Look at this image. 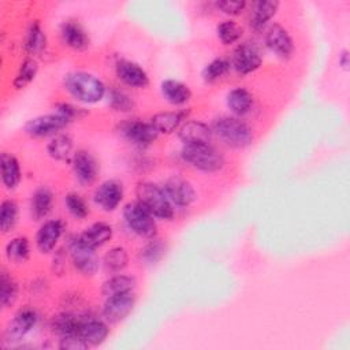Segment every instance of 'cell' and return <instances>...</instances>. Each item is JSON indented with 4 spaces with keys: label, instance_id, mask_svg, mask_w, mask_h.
Here are the masks:
<instances>
[{
    "label": "cell",
    "instance_id": "cell-1",
    "mask_svg": "<svg viewBox=\"0 0 350 350\" xmlns=\"http://www.w3.org/2000/svg\"><path fill=\"white\" fill-rule=\"evenodd\" d=\"M66 90L78 101L93 104L105 96V85L93 74L74 71L64 77Z\"/></svg>",
    "mask_w": 350,
    "mask_h": 350
},
{
    "label": "cell",
    "instance_id": "cell-2",
    "mask_svg": "<svg viewBox=\"0 0 350 350\" xmlns=\"http://www.w3.org/2000/svg\"><path fill=\"white\" fill-rule=\"evenodd\" d=\"M212 133L226 145L245 148L253 142V130L239 116H220L213 120Z\"/></svg>",
    "mask_w": 350,
    "mask_h": 350
},
{
    "label": "cell",
    "instance_id": "cell-3",
    "mask_svg": "<svg viewBox=\"0 0 350 350\" xmlns=\"http://www.w3.org/2000/svg\"><path fill=\"white\" fill-rule=\"evenodd\" d=\"M135 193L138 202L154 217L161 220H171L174 217V205L161 186L152 182H141Z\"/></svg>",
    "mask_w": 350,
    "mask_h": 350
},
{
    "label": "cell",
    "instance_id": "cell-4",
    "mask_svg": "<svg viewBox=\"0 0 350 350\" xmlns=\"http://www.w3.org/2000/svg\"><path fill=\"white\" fill-rule=\"evenodd\" d=\"M180 156L187 164L202 172H216L224 165V156L211 144L183 145Z\"/></svg>",
    "mask_w": 350,
    "mask_h": 350
},
{
    "label": "cell",
    "instance_id": "cell-5",
    "mask_svg": "<svg viewBox=\"0 0 350 350\" xmlns=\"http://www.w3.org/2000/svg\"><path fill=\"white\" fill-rule=\"evenodd\" d=\"M124 221L129 228L142 238H154L157 234V226L154 216L144 208L138 201L129 202L123 209Z\"/></svg>",
    "mask_w": 350,
    "mask_h": 350
},
{
    "label": "cell",
    "instance_id": "cell-6",
    "mask_svg": "<svg viewBox=\"0 0 350 350\" xmlns=\"http://www.w3.org/2000/svg\"><path fill=\"white\" fill-rule=\"evenodd\" d=\"M68 249L74 267L85 276H92L98 271L100 261L94 249L81 242L79 237L72 238L68 242Z\"/></svg>",
    "mask_w": 350,
    "mask_h": 350
},
{
    "label": "cell",
    "instance_id": "cell-7",
    "mask_svg": "<svg viewBox=\"0 0 350 350\" xmlns=\"http://www.w3.org/2000/svg\"><path fill=\"white\" fill-rule=\"evenodd\" d=\"M68 123L70 122L59 113L41 115V116L30 119L25 124V133L34 138H42V137L57 134Z\"/></svg>",
    "mask_w": 350,
    "mask_h": 350
},
{
    "label": "cell",
    "instance_id": "cell-8",
    "mask_svg": "<svg viewBox=\"0 0 350 350\" xmlns=\"http://www.w3.org/2000/svg\"><path fill=\"white\" fill-rule=\"evenodd\" d=\"M135 305V295L133 291L107 297L103 308V316L109 323H120L133 310Z\"/></svg>",
    "mask_w": 350,
    "mask_h": 350
},
{
    "label": "cell",
    "instance_id": "cell-9",
    "mask_svg": "<svg viewBox=\"0 0 350 350\" xmlns=\"http://www.w3.org/2000/svg\"><path fill=\"white\" fill-rule=\"evenodd\" d=\"M262 63L260 49L253 42H243L237 46L232 55V66L237 72L246 75L256 71Z\"/></svg>",
    "mask_w": 350,
    "mask_h": 350
},
{
    "label": "cell",
    "instance_id": "cell-10",
    "mask_svg": "<svg viewBox=\"0 0 350 350\" xmlns=\"http://www.w3.org/2000/svg\"><path fill=\"white\" fill-rule=\"evenodd\" d=\"M37 320H38V316L36 310L30 308L21 309L5 327V331L3 335L4 342L7 343L19 342L36 325Z\"/></svg>",
    "mask_w": 350,
    "mask_h": 350
},
{
    "label": "cell",
    "instance_id": "cell-11",
    "mask_svg": "<svg viewBox=\"0 0 350 350\" xmlns=\"http://www.w3.org/2000/svg\"><path fill=\"white\" fill-rule=\"evenodd\" d=\"M120 133L127 141H130L138 146L150 145L153 141H156V138L159 135L157 130L153 127V124L150 122H142L138 119L127 120V122L122 123Z\"/></svg>",
    "mask_w": 350,
    "mask_h": 350
},
{
    "label": "cell",
    "instance_id": "cell-12",
    "mask_svg": "<svg viewBox=\"0 0 350 350\" xmlns=\"http://www.w3.org/2000/svg\"><path fill=\"white\" fill-rule=\"evenodd\" d=\"M167 197L176 206H189L196 200V190L191 183L180 176H171L163 186Z\"/></svg>",
    "mask_w": 350,
    "mask_h": 350
},
{
    "label": "cell",
    "instance_id": "cell-13",
    "mask_svg": "<svg viewBox=\"0 0 350 350\" xmlns=\"http://www.w3.org/2000/svg\"><path fill=\"white\" fill-rule=\"evenodd\" d=\"M265 44L278 57L284 60L291 57L294 52V42L291 36L283 26L278 23H273L268 29L265 34Z\"/></svg>",
    "mask_w": 350,
    "mask_h": 350
},
{
    "label": "cell",
    "instance_id": "cell-14",
    "mask_svg": "<svg viewBox=\"0 0 350 350\" xmlns=\"http://www.w3.org/2000/svg\"><path fill=\"white\" fill-rule=\"evenodd\" d=\"M72 172L81 185L89 186L98 175V164L89 152L78 150L72 157Z\"/></svg>",
    "mask_w": 350,
    "mask_h": 350
},
{
    "label": "cell",
    "instance_id": "cell-15",
    "mask_svg": "<svg viewBox=\"0 0 350 350\" xmlns=\"http://www.w3.org/2000/svg\"><path fill=\"white\" fill-rule=\"evenodd\" d=\"M123 200V186L120 182L109 179L103 182L94 191V202L107 212L118 208Z\"/></svg>",
    "mask_w": 350,
    "mask_h": 350
},
{
    "label": "cell",
    "instance_id": "cell-16",
    "mask_svg": "<svg viewBox=\"0 0 350 350\" xmlns=\"http://www.w3.org/2000/svg\"><path fill=\"white\" fill-rule=\"evenodd\" d=\"M116 77L127 86L146 88L149 85V77L146 71L134 62L119 60L116 63Z\"/></svg>",
    "mask_w": 350,
    "mask_h": 350
},
{
    "label": "cell",
    "instance_id": "cell-17",
    "mask_svg": "<svg viewBox=\"0 0 350 350\" xmlns=\"http://www.w3.org/2000/svg\"><path fill=\"white\" fill-rule=\"evenodd\" d=\"M64 230V224L59 219L46 220L36 235V245L41 253H49L55 249Z\"/></svg>",
    "mask_w": 350,
    "mask_h": 350
},
{
    "label": "cell",
    "instance_id": "cell-18",
    "mask_svg": "<svg viewBox=\"0 0 350 350\" xmlns=\"http://www.w3.org/2000/svg\"><path fill=\"white\" fill-rule=\"evenodd\" d=\"M212 129L198 120H189L182 123L178 129V137L185 145L190 144H209L212 139Z\"/></svg>",
    "mask_w": 350,
    "mask_h": 350
},
{
    "label": "cell",
    "instance_id": "cell-19",
    "mask_svg": "<svg viewBox=\"0 0 350 350\" xmlns=\"http://www.w3.org/2000/svg\"><path fill=\"white\" fill-rule=\"evenodd\" d=\"M63 42L74 51H85L90 44L86 30L75 21H66L60 27Z\"/></svg>",
    "mask_w": 350,
    "mask_h": 350
},
{
    "label": "cell",
    "instance_id": "cell-20",
    "mask_svg": "<svg viewBox=\"0 0 350 350\" xmlns=\"http://www.w3.org/2000/svg\"><path fill=\"white\" fill-rule=\"evenodd\" d=\"M109 334V328L107 324L97 319H85L82 317L78 335L89 345V346H98L101 345Z\"/></svg>",
    "mask_w": 350,
    "mask_h": 350
},
{
    "label": "cell",
    "instance_id": "cell-21",
    "mask_svg": "<svg viewBox=\"0 0 350 350\" xmlns=\"http://www.w3.org/2000/svg\"><path fill=\"white\" fill-rule=\"evenodd\" d=\"M279 8L276 0H258L253 4L250 12V27L254 31H261L267 23L273 18Z\"/></svg>",
    "mask_w": 350,
    "mask_h": 350
},
{
    "label": "cell",
    "instance_id": "cell-22",
    "mask_svg": "<svg viewBox=\"0 0 350 350\" xmlns=\"http://www.w3.org/2000/svg\"><path fill=\"white\" fill-rule=\"evenodd\" d=\"M160 90L164 100L172 105H183L191 98V90L189 86L176 79L163 81Z\"/></svg>",
    "mask_w": 350,
    "mask_h": 350
},
{
    "label": "cell",
    "instance_id": "cell-23",
    "mask_svg": "<svg viewBox=\"0 0 350 350\" xmlns=\"http://www.w3.org/2000/svg\"><path fill=\"white\" fill-rule=\"evenodd\" d=\"M186 111H167L159 112L152 116L150 123L160 134H171L182 126V122L186 119Z\"/></svg>",
    "mask_w": 350,
    "mask_h": 350
},
{
    "label": "cell",
    "instance_id": "cell-24",
    "mask_svg": "<svg viewBox=\"0 0 350 350\" xmlns=\"http://www.w3.org/2000/svg\"><path fill=\"white\" fill-rule=\"evenodd\" d=\"M112 234H113V231L109 224L94 223L79 235V239L86 246H89L92 249H97V247L105 245L112 238Z\"/></svg>",
    "mask_w": 350,
    "mask_h": 350
},
{
    "label": "cell",
    "instance_id": "cell-25",
    "mask_svg": "<svg viewBox=\"0 0 350 350\" xmlns=\"http://www.w3.org/2000/svg\"><path fill=\"white\" fill-rule=\"evenodd\" d=\"M227 105L235 116H243L253 107V96L245 88H235L227 94Z\"/></svg>",
    "mask_w": 350,
    "mask_h": 350
},
{
    "label": "cell",
    "instance_id": "cell-26",
    "mask_svg": "<svg viewBox=\"0 0 350 350\" xmlns=\"http://www.w3.org/2000/svg\"><path fill=\"white\" fill-rule=\"evenodd\" d=\"M0 170H1V180L3 185L12 190L21 182V167L18 160L8 153H1L0 157Z\"/></svg>",
    "mask_w": 350,
    "mask_h": 350
},
{
    "label": "cell",
    "instance_id": "cell-27",
    "mask_svg": "<svg viewBox=\"0 0 350 350\" xmlns=\"http://www.w3.org/2000/svg\"><path fill=\"white\" fill-rule=\"evenodd\" d=\"M46 48V36L45 31L42 30L41 25L34 21L26 33L25 37V51L31 56H40Z\"/></svg>",
    "mask_w": 350,
    "mask_h": 350
},
{
    "label": "cell",
    "instance_id": "cell-28",
    "mask_svg": "<svg viewBox=\"0 0 350 350\" xmlns=\"http://www.w3.org/2000/svg\"><path fill=\"white\" fill-rule=\"evenodd\" d=\"M52 204H53V194H52V191L48 187H45V186L38 187L33 193L31 202H30L33 217L36 220H40V219L45 217L51 212Z\"/></svg>",
    "mask_w": 350,
    "mask_h": 350
},
{
    "label": "cell",
    "instance_id": "cell-29",
    "mask_svg": "<svg viewBox=\"0 0 350 350\" xmlns=\"http://www.w3.org/2000/svg\"><path fill=\"white\" fill-rule=\"evenodd\" d=\"M135 287V279L129 275H115L105 280L101 287V293L105 297H112L116 294H123L133 291Z\"/></svg>",
    "mask_w": 350,
    "mask_h": 350
},
{
    "label": "cell",
    "instance_id": "cell-30",
    "mask_svg": "<svg viewBox=\"0 0 350 350\" xmlns=\"http://www.w3.org/2000/svg\"><path fill=\"white\" fill-rule=\"evenodd\" d=\"M81 321L82 317L79 316H75L72 313H60L52 319V329L57 335H60V338L68 335H78Z\"/></svg>",
    "mask_w": 350,
    "mask_h": 350
},
{
    "label": "cell",
    "instance_id": "cell-31",
    "mask_svg": "<svg viewBox=\"0 0 350 350\" xmlns=\"http://www.w3.org/2000/svg\"><path fill=\"white\" fill-rule=\"evenodd\" d=\"M49 156L57 161H64L72 152V139L68 134L55 135L46 146Z\"/></svg>",
    "mask_w": 350,
    "mask_h": 350
},
{
    "label": "cell",
    "instance_id": "cell-32",
    "mask_svg": "<svg viewBox=\"0 0 350 350\" xmlns=\"http://www.w3.org/2000/svg\"><path fill=\"white\" fill-rule=\"evenodd\" d=\"M30 256V245L27 238L16 237L11 239L5 246V257L14 264H22L27 261Z\"/></svg>",
    "mask_w": 350,
    "mask_h": 350
},
{
    "label": "cell",
    "instance_id": "cell-33",
    "mask_svg": "<svg viewBox=\"0 0 350 350\" xmlns=\"http://www.w3.org/2000/svg\"><path fill=\"white\" fill-rule=\"evenodd\" d=\"M38 71V63L34 57H27L22 62L14 81H12V86L16 90H21L23 88H26L37 75Z\"/></svg>",
    "mask_w": 350,
    "mask_h": 350
},
{
    "label": "cell",
    "instance_id": "cell-34",
    "mask_svg": "<svg viewBox=\"0 0 350 350\" xmlns=\"http://www.w3.org/2000/svg\"><path fill=\"white\" fill-rule=\"evenodd\" d=\"M18 298V284L5 271L0 273V304L3 308H10Z\"/></svg>",
    "mask_w": 350,
    "mask_h": 350
},
{
    "label": "cell",
    "instance_id": "cell-35",
    "mask_svg": "<svg viewBox=\"0 0 350 350\" xmlns=\"http://www.w3.org/2000/svg\"><path fill=\"white\" fill-rule=\"evenodd\" d=\"M129 264V254L127 250L122 246L112 247L107 254L104 256V265L111 272H120L123 271Z\"/></svg>",
    "mask_w": 350,
    "mask_h": 350
},
{
    "label": "cell",
    "instance_id": "cell-36",
    "mask_svg": "<svg viewBox=\"0 0 350 350\" xmlns=\"http://www.w3.org/2000/svg\"><path fill=\"white\" fill-rule=\"evenodd\" d=\"M18 220V205L14 200H4L0 205V230L8 232L14 228Z\"/></svg>",
    "mask_w": 350,
    "mask_h": 350
},
{
    "label": "cell",
    "instance_id": "cell-37",
    "mask_svg": "<svg viewBox=\"0 0 350 350\" xmlns=\"http://www.w3.org/2000/svg\"><path fill=\"white\" fill-rule=\"evenodd\" d=\"M216 33L219 40L224 45H230L237 42L242 37V27L234 21H223L221 23H219Z\"/></svg>",
    "mask_w": 350,
    "mask_h": 350
},
{
    "label": "cell",
    "instance_id": "cell-38",
    "mask_svg": "<svg viewBox=\"0 0 350 350\" xmlns=\"http://www.w3.org/2000/svg\"><path fill=\"white\" fill-rule=\"evenodd\" d=\"M230 60L226 57H217L213 59L211 63H208L202 71V78L205 82H215L219 78H221L228 70H230Z\"/></svg>",
    "mask_w": 350,
    "mask_h": 350
},
{
    "label": "cell",
    "instance_id": "cell-39",
    "mask_svg": "<svg viewBox=\"0 0 350 350\" xmlns=\"http://www.w3.org/2000/svg\"><path fill=\"white\" fill-rule=\"evenodd\" d=\"M108 97H109L108 103H109L111 108L118 112H131L135 108L134 100L123 90L111 89Z\"/></svg>",
    "mask_w": 350,
    "mask_h": 350
},
{
    "label": "cell",
    "instance_id": "cell-40",
    "mask_svg": "<svg viewBox=\"0 0 350 350\" xmlns=\"http://www.w3.org/2000/svg\"><path fill=\"white\" fill-rule=\"evenodd\" d=\"M64 204L67 211L75 217V219H85L89 215V206L85 202V200L77 194V193H68L64 197Z\"/></svg>",
    "mask_w": 350,
    "mask_h": 350
},
{
    "label": "cell",
    "instance_id": "cell-41",
    "mask_svg": "<svg viewBox=\"0 0 350 350\" xmlns=\"http://www.w3.org/2000/svg\"><path fill=\"white\" fill-rule=\"evenodd\" d=\"M164 254V245L161 241L156 238H150V241L141 249V260L145 264H154L157 262Z\"/></svg>",
    "mask_w": 350,
    "mask_h": 350
},
{
    "label": "cell",
    "instance_id": "cell-42",
    "mask_svg": "<svg viewBox=\"0 0 350 350\" xmlns=\"http://www.w3.org/2000/svg\"><path fill=\"white\" fill-rule=\"evenodd\" d=\"M216 7L227 15H239L246 8V1L243 0H217Z\"/></svg>",
    "mask_w": 350,
    "mask_h": 350
},
{
    "label": "cell",
    "instance_id": "cell-43",
    "mask_svg": "<svg viewBox=\"0 0 350 350\" xmlns=\"http://www.w3.org/2000/svg\"><path fill=\"white\" fill-rule=\"evenodd\" d=\"M56 113L62 115L63 118H66L68 122H72L75 119H79L82 118L86 112L82 109V108H78L72 104H68V103H60L56 105Z\"/></svg>",
    "mask_w": 350,
    "mask_h": 350
},
{
    "label": "cell",
    "instance_id": "cell-44",
    "mask_svg": "<svg viewBox=\"0 0 350 350\" xmlns=\"http://www.w3.org/2000/svg\"><path fill=\"white\" fill-rule=\"evenodd\" d=\"M59 347L63 350H85L89 345L79 335H68L60 339Z\"/></svg>",
    "mask_w": 350,
    "mask_h": 350
},
{
    "label": "cell",
    "instance_id": "cell-45",
    "mask_svg": "<svg viewBox=\"0 0 350 350\" xmlns=\"http://www.w3.org/2000/svg\"><path fill=\"white\" fill-rule=\"evenodd\" d=\"M349 64H350L349 51H347V49H343V51L339 53V66H340L343 70H347V68H349Z\"/></svg>",
    "mask_w": 350,
    "mask_h": 350
}]
</instances>
